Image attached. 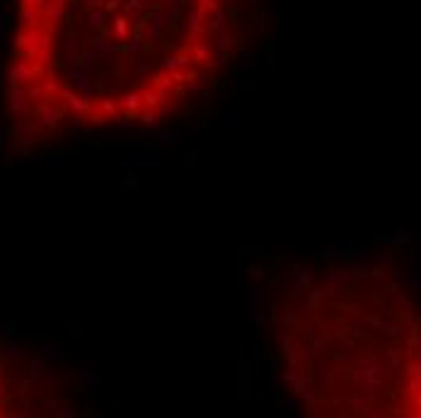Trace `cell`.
I'll use <instances>...</instances> for the list:
<instances>
[{"label": "cell", "mask_w": 421, "mask_h": 418, "mask_svg": "<svg viewBox=\"0 0 421 418\" xmlns=\"http://www.w3.org/2000/svg\"><path fill=\"white\" fill-rule=\"evenodd\" d=\"M46 356L51 358V356H61V350L56 348V346H51V343H46Z\"/></svg>", "instance_id": "1"}]
</instances>
